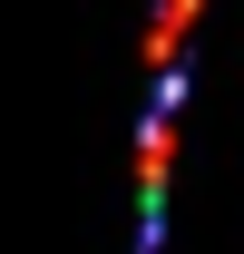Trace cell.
Segmentation results:
<instances>
[{
	"label": "cell",
	"instance_id": "obj_1",
	"mask_svg": "<svg viewBox=\"0 0 244 254\" xmlns=\"http://www.w3.org/2000/svg\"><path fill=\"white\" fill-rule=\"evenodd\" d=\"M176 108H185V78H156V108L137 127V205H166V176H176Z\"/></svg>",
	"mask_w": 244,
	"mask_h": 254
},
{
	"label": "cell",
	"instance_id": "obj_2",
	"mask_svg": "<svg viewBox=\"0 0 244 254\" xmlns=\"http://www.w3.org/2000/svg\"><path fill=\"white\" fill-rule=\"evenodd\" d=\"M195 10H205V0H156L147 39H137V59H147L156 78H176V49H185V30H195Z\"/></svg>",
	"mask_w": 244,
	"mask_h": 254
}]
</instances>
